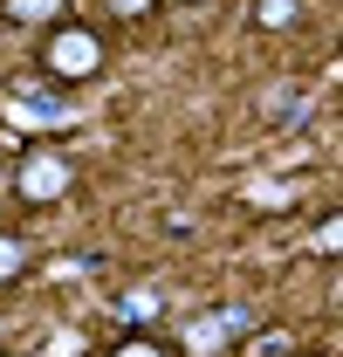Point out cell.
<instances>
[{
  "label": "cell",
  "mask_w": 343,
  "mask_h": 357,
  "mask_svg": "<svg viewBox=\"0 0 343 357\" xmlns=\"http://www.w3.org/2000/svg\"><path fill=\"white\" fill-rule=\"evenodd\" d=\"M48 69L69 76V83H89V76L103 69V42H96L89 28H55V35H48Z\"/></svg>",
  "instance_id": "6da1fadb"
},
{
  "label": "cell",
  "mask_w": 343,
  "mask_h": 357,
  "mask_svg": "<svg viewBox=\"0 0 343 357\" xmlns=\"http://www.w3.org/2000/svg\"><path fill=\"white\" fill-rule=\"evenodd\" d=\"M69 158H55V151H28L21 158V199H35V206H48V199H62L69 192Z\"/></svg>",
  "instance_id": "7a4b0ae2"
},
{
  "label": "cell",
  "mask_w": 343,
  "mask_h": 357,
  "mask_svg": "<svg viewBox=\"0 0 343 357\" xmlns=\"http://www.w3.org/2000/svg\"><path fill=\"white\" fill-rule=\"evenodd\" d=\"M241 330H247V316H241V310H220V316H206V323H192V330H185V344H192L199 357H213L220 344H227V337H241Z\"/></svg>",
  "instance_id": "3957f363"
},
{
  "label": "cell",
  "mask_w": 343,
  "mask_h": 357,
  "mask_svg": "<svg viewBox=\"0 0 343 357\" xmlns=\"http://www.w3.org/2000/svg\"><path fill=\"white\" fill-rule=\"evenodd\" d=\"M0 117H7V124H76V103H42V96L28 89V96H14Z\"/></svg>",
  "instance_id": "277c9868"
},
{
  "label": "cell",
  "mask_w": 343,
  "mask_h": 357,
  "mask_svg": "<svg viewBox=\"0 0 343 357\" xmlns=\"http://www.w3.org/2000/svg\"><path fill=\"white\" fill-rule=\"evenodd\" d=\"M268 117H275V124H302V117H309V96H302V89H275V96H268Z\"/></svg>",
  "instance_id": "5b68a950"
},
{
  "label": "cell",
  "mask_w": 343,
  "mask_h": 357,
  "mask_svg": "<svg viewBox=\"0 0 343 357\" xmlns=\"http://www.w3.org/2000/svg\"><path fill=\"white\" fill-rule=\"evenodd\" d=\"M62 0H7V21H55Z\"/></svg>",
  "instance_id": "8992f818"
},
{
  "label": "cell",
  "mask_w": 343,
  "mask_h": 357,
  "mask_svg": "<svg viewBox=\"0 0 343 357\" xmlns=\"http://www.w3.org/2000/svg\"><path fill=\"white\" fill-rule=\"evenodd\" d=\"M21 268H28V255H21V241H14V234H0V282H14Z\"/></svg>",
  "instance_id": "52a82bcc"
},
{
  "label": "cell",
  "mask_w": 343,
  "mask_h": 357,
  "mask_svg": "<svg viewBox=\"0 0 343 357\" xmlns=\"http://www.w3.org/2000/svg\"><path fill=\"white\" fill-rule=\"evenodd\" d=\"M124 316H130V323H151V316H158V296H151V289H130V296H124Z\"/></svg>",
  "instance_id": "ba28073f"
},
{
  "label": "cell",
  "mask_w": 343,
  "mask_h": 357,
  "mask_svg": "<svg viewBox=\"0 0 343 357\" xmlns=\"http://www.w3.org/2000/svg\"><path fill=\"white\" fill-rule=\"evenodd\" d=\"M302 0H261V28H289Z\"/></svg>",
  "instance_id": "9c48e42d"
},
{
  "label": "cell",
  "mask_w": 343,
  "mask_h": 357,
  "mask_svg": "<svg viewBox=\"0 0 343 357\" xmlns=\"http://www.w3.org/2000/svg\"><path fill=\"white\" fill-rule=\"evenodd\" d=\"M110 357H165V351H158L151 337H124V344H117V351H110Z\"/></svg>",
  "instance_id": "30bf717a"
},
{
  "label": "cell",
  "mask_w": 343,
  "mask_h": 357,
  "mask_svg": "<svg viewBox=\"0 0 343 357\" xmlns=\"http://www.w3.org/2000/svg\"><path fill=\"white\" fill-rule=\"evenodd\" d=\"M337 241H343V227H337V220H323V227H316V248H323V255H337Z\"/></svg>",
  "instance_id": "8fae6325"
},
{
  "label": "cell",
  "mask_w": 343,
  "mask_h": 357,
  "mask_svg": "<svg viewBox=\"0 0 343 357\" xmlns=\"http://www.w3.org/2000/svg\"><path fill=\"white\" fill-rule=\"evenodd\" d=\"M110 7H117V14H124V21H137V14H151V7H158V0H110Z\"/></svg>",
  "instance_id": "7c38bea8"
}]
</instances>
